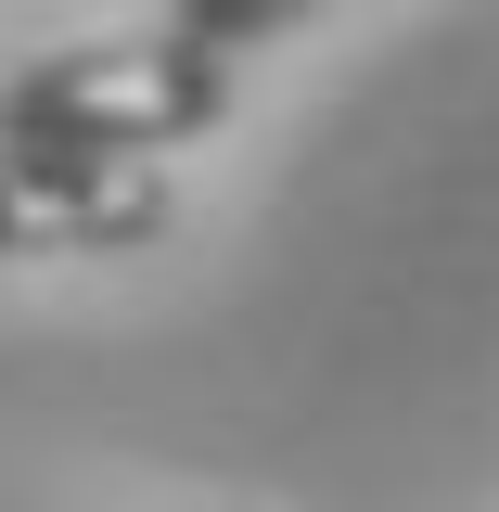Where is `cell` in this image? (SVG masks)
<instances>
[{"label": "cell", "instance_id": "6da1fadb", "mask_svg": "<svg viewBox=\"0 0 499 512\" xmlns=\"http://www.w3.org/2000/svg\"><path fill=\"white\" fill-rule=\"evenodd\" d=\"M231 116V52H205L180 26L154 39H77L39 52L26 77H0V141L13 154H180Z\"/></svg>", "mask_w": 499, "mask_h": 512}, {"label": "cell", "instance_id": "7a4b0ae2", "mask_svg": "<svg viewBox=\"0 0 499 512\" xmlns=\"http://www.w3.org/2000/svg\"><path fill=\"white\" fill-rule=\"evenodd\" d=\"M180 218L141 154H13L0 141V256H128Z\"/></svg>", "mask_w": 499, "mask_h": 512}, {"label": "cell", "instance_id": "3957f363", "mask_svg": "<svg viewBox=\"0 0 499 512\" xmlns=\"http://www.w3.org/2000/svg\"><path fill=\"white\" fill-rule=\"evenodd\" d=\"M295 13H320V0H167V26H180V39H205V52H244V39L295 26Z\"/></svg>", "mask_w": 499, "mask_h": 512}]
</instances>
